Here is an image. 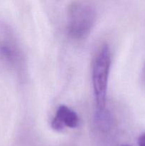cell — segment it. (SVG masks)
<instances>
[{"mask_svg": "<svg viewBox=\"0 0 145 146\" xmlns=\"http://www.w3.org/2000/svg\"><path fill=\"white\" fill-rule=\"evenodd\" d=\"M97 18L95 7L90 3L74 1L67 9V31L74 39L85 38L93 28Z\"/></svg>", "mask_w": 145, "mask_h": 146, "instance_id": "1", "label": "cell"}, {"mask_svg": "<svg viewBox=\"0 0 145 146\" xmlns=\"http://www.w3.org/2000/svg\"><path fill=\"white\" fill-rule=\"evenodd\" d=\"M111 64L110 48L107 44H103L97 51L92 63V82L97 110L105 109Z\"/></svg>", "mask_w": 145, "mask_h": 146, "instance_id": "2", "label": "cell"}, {"mask_svg": "<svg viewBox=\"0 0 145 146\" xmlns=\"http://www.w3.org/2000/svg\"><path fill=\"white\" fill-rule=\"evenodd\" d=\"M78 114L65 105L60 106L55 115L51 121V127L54 131H62L65 128H75L79 125Z\"/></svg>", "mask_w": 145, "mask_h": 146, "instance_id": "3", "label": "cell"}, {"mask_svg": "<svg viewBox=\"0 0 145 146\" xmlns=\"http://www.w3.org/2000/svg\"><path fill=\"white\" fill-rule=\"evenodd\" d=\"M0 60L10 68L19 66L21 63V55L15 43L9 39L0 41Z\"/></svg>", "mask_w": 145, "mask_h": 146, "instance_id": "4", "label": "cell"}, {"mask_svg": "<svg viewBox=\"0 0 145 146\" xmlns=\"http://www.w3.org/2000/svg\"><path fill=\"white\" fill-rule=\"evenodd\" d=\"M95 121L97 128L101 132H109L112 128V119L110 113L106 109L97 110Z\"/></svg>", "mask_w": 145, "mask_h": 146, "instance_id": "5", "label": "cell"}, {"mask_svg": "<svg viewBox=\"0 0 145 146\" xmlns=\"http://www.w3.org/2000/svg\"><path fill=\"white\" fill-rule=\"evenodd\" d=\"M138 145L139 146H145V133H142L138 139Z\"/></svg>", "mask_w": 145, "mask_h": 146, "instance_id": "6", "label": "cell"}, {"mask_svg": "<svg viewBox=\"0 0 145 146\" xmlns=\"http://www.w3.org/2000/svg\"><path fill=\"white\" fill-rule=\"evenodd\" d=\"M141 80H142L143 85L145 86V63L144 64L143 68H142V73H141Z\"/></svg>", "mask_w": 145, "mask_h": 146, "instance_id": "7", "label": "cell"}, {"mask_svg": "<svg viewBox=\"0 0 145 146\" xmlns=\"http://www.w3.org/2000/svg\"><path fill=\"white\" fill-rule=\"evenodd\" d=\"M122 146H130V145H122Z\"/></svg>", "mask_w": 145, "mask_h": 146, "instance_id": "8", "label": "cell"}]
</instances>
